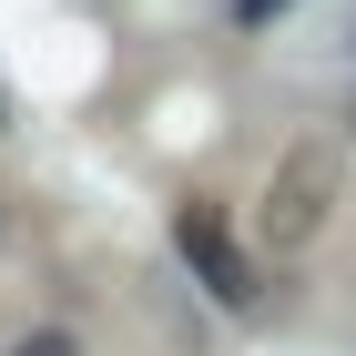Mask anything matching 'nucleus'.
Masks as SVG:
<instances>
[{"instance_id":"1","label":"nucleus","mask_w":356,"mask_h":356,"mask_svg":"<svg viewBox=\"0 0 356 356\" xmlns=\"http://www.w3.org/2000/svg\"><path fill=\"white\" fill-rule=\"evenodd\" d=\"M336 193H346V153H336L326 133H305L296 153H285V163L265 173V204H254V234H265L275 254H305L316 234H326Z\"/></svg>"},{"instance_id":"2","label":"nucleus","mask_w":356,"mask_h":356,"mask_svg":"<svg viewBox=\"0 0 356 356\" xmlns=\"http://www.w3.org/2000/svg\"><path fill=\"white\" fill-rule=\"evenodd\" d=\"M173 245H184V265L204 275V296H214V305H234V316H245V305L265 296V285H254V254L234 245V224H224L204 193H184V204H173Z\"/></svg>"},{"instance_id":"3","label":"nucleus","mask_w":356,"mask_h":356,"mask_svg":"<svg viewBox=\"0 0 356 356\" xmlns=\"http://www.w3.org/2000/svg\"><path fill=\"white\" fill-rule=\"evenodd\" d=\"M10 356H82V336H72V326H31Z\"/></svg>"},{"instance_id":"4","label":"nucleus","mask_w":356,"mask_h":356,"mask_svg":"<svg viewBox=\"0 0 356 356\" xmlns=\"http://www.w3.org/2000/svg\"><path fill=\"white\" fill-rule=\"evenodd\" d=\"M265 10H275V0H245V21H265Z\"/></svg>"}]
</instances>
